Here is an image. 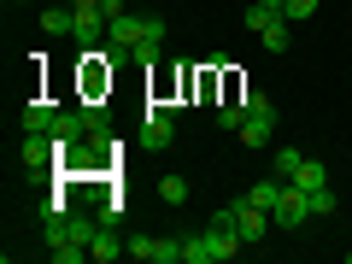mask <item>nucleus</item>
<instances>
[{"label": "nucleus", "mask_w": 352, "mask_h": 264, "mask_svg": "<svg viewBox=\"0 0 352 264\" xmlns=\"http://www.w3.org/2000/svg\"><path fill=\"white\" fill-rule=\"evenodd\" d=\"M305 217H311V194L294 188V182H282V200L270 206V223H276V229H300Z\"/></svg>", "instance_id": "obj_1"}, {"label": "nucleus", "mask_w": 352, "mask_h": 264, "mask_svg": "<svg viewBox=\"0 0 352 264\" xmlns=\"http://www.w3.org/2000/svg\"><path fill=\"white\" fill-rule=\"evenodd\" d=\"M170 141H176V112H170V106H147V124H141V147L159 153V147H170Z\"/></svg>", "instance_id": "obj_2"}, {"label": "nucleus", "mask_w": 352, "mask_h": 264, "mask_svg": "<svg viewBox=\"0 0 352 264\" xmlns=\"http://www.w3.org/2000/svg\"><path fill=\"white\" fill-rule=\"evenodd\" d=\"M229 212H235V229H241V241H247V247H252V241H264L270 229H276V223H270V212H258V206H252L247 194H241V200L229 206Z\"/></svg>", "instance_id": "obj_3"}, {"label": "nucleus", "mask_w": 352, "mask_h": 264, "mask_svg": "<svg viewBox=\"0 0 352 264\" xmlns=\"http://www.w3.org/2000/svg\"><path fill=\"white\" fill-rule=\"evenodd\" d=\"M124 252H129V241H118L112 217H106V223H94V229H88V258H94V264H112V258H124Z\"/></svg>", "instance_id": "obj_4"}, {"label": "nucleus", "mask_w": 352, "mask_h": 264, "mask_svg": "<svg viewBox=\"0 0 352 264\" xmlns=\"http://www.w3.org/2000/svg\"><path fill=\"white\" fill-rule=\"evenodd\" d=\"M235 135H241V147L264 153V147H270V141H276V118H252V112H247V124H241Z\"/></svg>", "instance_id": "obj_5"}, {"label": "nucleus", "mask_w": 352, "mask_h": 264, "mask_svg": "<svg viewBox=\"0 0 352 264\" xmlns=\"http://www.w3.org/2000/svg\"><path fill=\"white\" fill-rule=\"evenodd\" d=\"M294 188H305V194H317V188H329V164L323 159H300V170L288 176Z\"/></svg>", "instance_id": "obj_6"}, {"label": "nucleus", "mask_w": 352, "mask_h": 264, "mask_svg": "<svg viewBox=\"0 0 352 264\" xmlns=\"http://www.w3.org/2000/svg\"><path fill=\"white\" fill-rule=\"evenodd\" d=\"M106 24H112V18H106L100 6H76V41H100Z\"/></svg>", "instance_id": "obj_7"}, {"label": "nucleus", "mask_w": 352, "mask_h": 264, "mask_svg": "<svg viewBox=\"0 0 352 264\" xmlns=\"http://www.w3.org/2000/svg\"><path fill=\"white\" fill-rule=\"evenodd\" d=\"M41 30H47V36H76V6L71 0H65V6H47V12H41Z\"/></svg>", "instance_id": "obj_8"}, {"label": "nucleus", "mask_w": 352, "mask_h": 264, "mask_svg": "<svg viewBox=\"0 0 352 264\" xmlns=\"http://www.w3.org/2000/svg\"><path fill=\"white\" fill-rule=\"evenodd\" d=\"M53 124H59L53 100H41V94H36V100H24V129H53Z\"/></svg>", "instance_id": "obj_9"}, {"label": "nucleus", "mask_w": 352, "mask_h": 264, "mask_svg": "<svg viewBox=\"0 0 352 264\" xmlns=\"http://www.w3.org/2000/svg\"><path fill=\"white\" fill-rule=\"evenodd\" d=\"M264 47H270V53H288L294 47V18H276V24H270V30H264Z\"/></svg>", "instance_id": "obj_10"}, {"label": "nucleus", "mask_w": 352, "mask_h": 264, "mask_svg": "<svg viewBox=\"0 0 352 264\" xmlns=\"http://www.w3.org/2000/svg\"><path fill=\"white\" fill-rule=\"evenodd\" d=\"M182 264H217L212 235H194V241H182Z\"/></svg>", "instance_id": "obj_11"}, {"label": "nucleus", "mask_w": 352, "mask_h": 264, "mask_svg": "<svg viewBox=\"0 0 352 264\" xmlns=\"http://www.w3.org/2000/svg\"><path fill=\"white\" fill-rule=\"evenodd\" d=\"M276 18H282V6H258V0L247 6V30H252V36H264V30L276 24Z\"/></svg>", "instance_id": "obj_12"}, {"label": "nucleus", "mask_w": 352, "mask_h": 264, "mask_svg": "<svg viewBox=\"0 0 352 264\" xmlns=\"http://www.w3.org/2000/svg\"><path fill=\"white\" fill-rule=\"evenodd\" d=\"M159 200L164 206H182V200H188V176H164V182H159Z\"/></svg>", "instance_id": "obj_13"}, {"label": "nucleus", "mask_w": 352, "mask_h": 264, "mask_svg": "<svg viewBox=\"0 0 352 264\" xmlns=\"http://www.w3.org/2000/svg\"><path fill=\"white\" fill-rule=\"evenodd\" d=\"M217 124H223V129H241V124H247V100H223V106H217Z\"/></svg>", "instance_id": "obj_14"}, {"label": "nucleus", "mask_w": 352, "mask_h": 264, "mask_svg": "<svg viewBox=\"0 0 352 264\" xmlns=\"http://www.w3.org/2000/svg\"><path fill=\"white\" fill-rule=\"evenodd\" d=\"M300 159H305V153H294V147H276V153H270V164H276V176H282V182H288L294 170H300Z\"/></svg>", "instance_id": "obj_15"}, {"label": "nucleus", "mask_w": 352, "mask_h": 264, "mask_svg": "<svg viewBox=\"0 0 352 264\" xmlns=\"http://www.w3.org/2000/svg\"><path fill=\"white\" fill-rule=\"evenodd\" d=\"M241 100H247V112H252V118H276V106H270V94H258V88H247Z\"/></svg>", "instance_id": "obj_16"}, {"label": "nucleus", "mask_w": 352, "mask_h": 264, "mask_svg": "<svg viewBox=\"0 0 352 264\" xmlns=\"http://www.w3.org/2000/svg\"><path fill=\"white\" fill-rule=\"evenodd\" d=\"M317 6H323V0H282V18H294V24H300V18H311Z\"/></svg>", "instance_id": "obj_17"}, {"label": "nucleus", "mask_w": 352, "mask_h": 264, "mask_svg": "<svg viewBox=\"0 0 352 264\" xmlns=\"http://www.w3.org/2000/svg\"><path fill=\"white\" fill-rule=\"evenodd\" d=\"M335 206H340V200H335V188H317V194H311V217H323V212H335Z\"/></svg>", "instance_id": "obj_18"}, {"label": "nucleus", "mask_w": 352, "mask_h": 264, "mask_svg": "<svg viewBox=\"0 0 352 264\" xmlns=\"http://www.w3.org/2000/svg\"><path fill=\"white\" fill-rule=\"evenodd\" d=\"M100 12H106V18H118V12H129V6H124V0H100Z\"/></svg>", "instance_id": "obj_19"}, {"label": "nucleus", "mask_w": 352, "mask_h": 264, "mask_svg": "<svg viewBox=\"0 0 352 264\" xmlns=\"http://www.w3.org/2000/svg\"><path fill=\"white\" fill-rule=\"evenodd\" d=\"M71 6H100V0H71Z\"/></svg>", "instance_id": "obj_20"}, {"label": "nucleus", "mask_w": 352, "mask_h": 264, "mask_svg": "<svg viewBox=\"0 0 352 264\" xmlns=\"http://www.w3.org/2000/svg\"><path fill=\"white\" fill-rule=\"evenodd\" d=\"M258 6H282V0H258Z\"/></svg>", "instance_id": "obj_21"}, {"label": "nucleus", "mask_w": 352, "mask_h": 264, "mask_svg": "<svg viewBox=\"0 0 352 264\" xmlns=\"http://www.w3.org/2000/svg\"><path fill=\"white\" fill-rule=\"evenodd\" d=\"M18 6H30V0H18Z\"/></svg>", "instance_id": "obj_22"}]
</instances>
